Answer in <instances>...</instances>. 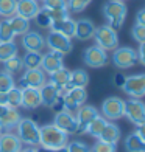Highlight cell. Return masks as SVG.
<instances>
[{
  "label": "cell",
  "mask_w": 145,
  "mask_h": 152,
  "mask_svg": "<svg viewBox=\"0 0 145 152\" xmlns=\"http://www.w3.org/2000/svg\"><path fill=\"white\" fill-rule=\"evenodd\" d=\"M69 143V134L61 130L55 124H45L39 127V146L45 149L66 148Z\"/></svg>",
  "instance_id": "6da1fadb"
},
{
  "label": "cell",
  "mask_w": 145,
  "mask_h": 152,
  "mask_svg": "<svg viewBox=\"0 0 145 152\" xmlns=\"http://www.w3.org/2000/svg\"><path fill=\"white\" fill-rule=\"evenodd\" d=\"M101 12L105 19L108 20V25L112 26L114 30H120L123 22L127 19V5L123 3V0H108L103 5Z\"/></svg>",
  "instance_id": "7a4b0ae2"
},
{
  "label": "cell",
  "mask_w": 145,
  "mask_h": 152,
  "mask_svg": "<svg viewBox=\"0 0 145 152\" xmlns=\"http://www.w3.org/2000/svg\"><path fill=\"white\" fill-rule=\"evenodd\" d=\"M16 135L25 146H39V126L30 118H20L16 127Z\"/></svg>",
  "instance_id": "3957f363"
},
{
  "label": "cell",
  "mask_w": 145,
  "mask_h": 152,
  "mask_svg": "<svg viewBox=\"0 0 145 152\" xmlns=\"http://www.w3.org/2000/svg\"><path fill=\"white\" fill-rule=\"evenodd\" d=\"M94 39H95V45H98L100 48L106 51L115 50L119 47V36H117V30H114L112 26L101 25L97 26L95 33H94Z\"/></svg>",
  "instance_id": "277c9868"
},
{
  "label": "cell",
  "mask_w": 145,
  "mask_h": 152,
  "mask_svg": "<svg viewBox=\"0 0 145 152\" xmlns=\"http://www.w3.org/2000/svg\"><path fill=\"white\" fill-rule=\"evenodd\" d=\"M101 116H105L108 121H117L122 120L125 115V101L117 98V96H109L101 102Z\"/></svg>",
  "instance_id": "5b68a950"
},
{
  "label": "cell",
  "mask_w": 145,
  "mask_h": 152,
  "mask_svg": "<svg viewBox=\"0 0 145 152\" xmlns=\"http://www.w3.org/2000/svg\"><path fill=\"white\" fill-rule=\"evenodd\" d=\"M112 64L120 70H128L137 64V51L131 47H117L112 54Z\"/></svg>",
  "instance_id": "8992f818"
},
{
  "label": "cell",
  "mask_w": 145,
  "mask_h": 152,
  "mask_svg": "<svg viewBox=\"0 0 145 152\" xmlns=\"http://www.w3.org/2000/svg\"><path fill=\"white\" fill-rule=\"evenodd\" d=\"M122 90L131 98H144L145 96V73L131 75L128 78H123Z\"/></svg>",
  "instance_id": "52a82bcc"
},
{
  "label": "cell",
  "mask_w": 145,
  "mask_h": 152,
  "mask_svg": "<svg viewBox=\"0 0 145 152\" xmlns=\"http://www.w3.org/2000/svg\"><path fill=\"white\" fill-rule=\"evenodd\" d=\"M45 47H48L52 51H56L59 54H69L73 48V44H72V39L64 36L61 33H56V31H50L45 37Z\"/></svg>",
  "instance_id": "ba28073f"
},
{
  "label": "cell",
  "mask_w": 145,
  "mask_h": 152,
  "mask_svg": "<svg viewBox=\"0 0 145 152\" xmlns=\"http://www.w3.org/2000/svg\"><path fill=\"white\" fill-rule=\"evenodd\" d=\"M123 118H127L129 123H133L134 126L145 123V104L139 98H131L125 101V115Z\"/></svg>",
  "instance_id": "9c48e42d"
},
{
  "label": "cell",
  "mask_w": 145,
  "mask_h": 152,
  "mask_svg": "<svg viewBox=\"0 0 145 152\" xmlns=\"http://www.w3.org/2000/svg\"><path fill=\"white\" fill-rule=\"evenodd\" d=\"M83 62L91 68H101L108 64V53L98 45H91L83 51Z\"/></svg>",
  "instance_id": "30bf717a"
},
{
  "label": "cell",
  "mask_w": 145,
  "mask_h": 152,
  "mask_svg": "<svg viewBox=\"0 0 145 152\" xmlns=\"http://www.w3.org/2000/svg\"><path fill=\"white\" fill-rule=\"evenodd\" d=\"M47 82L45 73L42 72V68H30L22 73V76L17 81V87L24 88V87H34V88H41Z\"/></svg>",
  "instance_id": "8fae6325"
},
{
  "label": "cell",
  "mask_w": 145,
  "mask_h": 152,
  "mask_svg": "<svg viewBox=\"0 0 145 152\" xmlns=\"http://www.w3.org/2000/svg\"><path fill=\"white\" fill-rule=\"evenodd\" d=\"M53 124L58 126L61 130H64L66 134L72 135V134H77L78 132V123H77V118L73 116L72 112L69 110H58L53 116Z\"/></svg>",
  "instance_id": "7c38bea8"
},
{
  "label": "cell",
  "mask_w": 145,
  "mask_h": 152,
  "mask_svg": "<svg viewBox=\"0 0 145 152\" xmlns=\"http://www.w3.org/2000/svg\"><path fill=\"white\" fill-rule=\"evenodd\" d=\"M97 115H100V110L95 106L91 104H83L77 109V123H78V132L77 134H84L87 124L91 123Z\"/></svg>",
  "instance_id": "4fadbf2b"
},
{
  "label": "cell",
  "mask_w": 145,
  "mask_h": 152,
  "mask_svg": "<svg viewBox=\"0 0 145 152\" xmlns=\"http://www.w3.org/2000/svg\"><path fill=\"white\" fill-rule=\"evenodd\" d=\"M39 90H41V106H45L48 109L56 107L61 98V90L53 82H45Z\"/></svg>",
  "instance_id": "5bb4252c"
},
{
  "label": "cell",
  "mask_w": 145,
  "mask_h": 152,
  "mask_svg": "<svg viewBox=\"0 0 145 152\" xmlns=\"http://www.w3.org/2000/svg\"><path fill=\"white\" fill-rule=\"evenodd\" d=\"M22 47L25 51H42L45 48V37L38 31H27L22 34Z\"/></svg>",
  "instance_id": "9a60e30c"
},
{
  "label": "cell",
  "mask_w": 145,
  "mask_h": 152,
  "mask_svg": "<svg viewBox=\"0 0 145 152\" xmlns=\"http://www.w3.org/2000/svg\"><path fill=\"white\" fill-rule=\"evenodd\" d=\"M63 54H59L56 51H48L45 54H42V61H41V68L42 72L47 73V75H52L53 72H56L58 68H61L64 64H63Z\"/></svg>",
  "instance_id": "2e32d148"
},
{
  "label": "cell",
  "mask_w": 145,
  "mask_h": 152,
  "mask_svg": "<svg viewBox=\"0 0 145 152\" xmlns=\"http://www.w3.org/2000/svg\"><path fill=\"white\" fill-rule=\"evenodd\" d=\"M39 10H41V5L38 3V0H17L16 14L27 20H33L39 12Z\"/></svg>",
  "instance_id": "e0dca14e"
},
{
  "label": "cell",
  "mask_w": 145,
  "mask_h": 152,
  "mask_svg": "<svg viewBox=\"0 0 145 152\" xmlns=\"http://www.w3.org/2000/svg\"><path fill=\"white\" fill-rule=\"evenodd\" d=\"M27 110H36L41 107V90L34 87H24L22 88V106Z\"/></svg>",
  "instance_id": "ac0fdd59"
},
{
  "label": "cell",
  "mask_w": 145,
  "mask_h": 152,
  "mask_svg": "<svg viewBox=\"0 0 145 152\" xmlns=\"http://www.w3.org/2000/svg\"><path fill=\"white\" fill-rule=\"evenodd\" d=\"M97 26L91 19H78L75 20V36L78 40H89L94 37Z\"/></svg>",
  "instance_id": "d6986e66"
},
{
  "label": "cell",
  "mask_w": 145,
  "mask_h": 152,
  "mask_svg": "<svg viewBox=\"0 0 145 152\" xmlns=\"http://www.w3.org/2000/svg\"><path fill=\"white\" fill-rule=\"evenodd\" d=\"M24 148L19 137L13 132L0 134V152H20Z\"/></svg>",
  "instance_id": "ffe728a7"
},
{
  "label": "cell",
  "mask_w": 145,
  "mask_h": 152,
  "mask_svg": "<svg viewBox=\"0 0 145 152\" xmlns=\"http://www.w3.org/2000/svg\"><path fill=\"white\" fill-rule=\"evenodd\" d=\"M20 118H22V116H20V113L17 112V109L8 107L6 112L0 116V127H2L3 132H11L13 129L17 127Z\"/></svg>",
  "instance_id": "44dd1931"
},
{
  "label": "cell",
  "mask_w": 145,
  "mask_h": 152,
  "mask_svg": "<svg viewBox=\"0 0 145 152\" xmlns=\"http://www.w3.org/2000/svg\"><path fill=\"white\" fill-rule=\"evenodd\" d=\"M122 138V130L120 127L117 126L115 123H106V126L103 127L100 137L97 140H101V141H106V143H111V144H117Z\"/></svg>",
  "instance_id": "7402d4cb"
},
{
  "label": "cell",
  "mask_w": 145,
  "mask_h": 152,
  "mask_svg": "<svg viewBox=\"0 0 145 152\" xmlns=\"http://www.w3.org/2000/svg\"><path fill=\"white\" fill-rule=\"evenodd\" d=\"M50 30L52 31H56V33H61L67 37H73L75 36V20L70 19V17H64V19H59V20H55L50 25Z\"/></svg>",
  "instance_id": "603a6c76"
},
{
  "label": "cell",
  "mask_w": 145,
  "mask_h": 152,
  "mask_svg": "<svg viewBox=\"0 0 145 152\" xmlns=\"http://www.w3.org/2000/svg\"><path fill=\"white\" fill-rule=\"evenodd\" d=\"M52 79L50 82H53L55 86H56L61 92H64L67 86H69V78H70V70H67V68L63 65L61 68H58L56 72H53L52 75Z\"/></svg>",
  "instance_id": "cb8c5ba5"
},
{
  "label": "cell",
  "mask_w": 145,
  "mask_h": 152,
  "mask_svg": "<svg viewBox=\"0 0 145 152\" xmlns=\"http://www.w3.org/2000/svg\"><path fill=\"white\" fill-rule=\"evenodd\" d=\"M89 84V75L83 68H77V70L70 72V78H69V87H86ZM66 88V90H67Z\"/></svg>",
  "instance_id": "d4e9b609"
},
{
  "label": "cell",
  "mask_w": 145,
  "mask_h": 152,
  "mask_svg": "<svg viewBox=\"0 0 145 152\" xmlns=\"http://www.w3.org/2000/svg\"><path fill=\"white\" fill-rule=\"evenodd\" d=\"M106 123H108V120L105 118V116L97 115L95 118L87 124V127H86V130H84V134L91 135V137H94V138H98L100 134H101V130H103V127L106 126Z\"/></svg>",
  "instance_id": "484cf974"
},
{
  "label": "cell",
  "mask_w": 145,
  "mask_h": 152,
  "mask_svg": "<svg viewBox=\"0 0 145 152\" xmlns=\"http://www.w3.org/2000/svg\"><path fill=\"white\" fill-rule=\"evenodd\" d=\"M8 20H10V25H11V28H13L16 36H22L27 31H30V20H27L17 14L11 16Z\"/></svg>",
  "instance_id": "4316f807"
},
{
  "label": "cell",
  "mask_w": 145,
  "mask_h": 152,
  "mask_svg": "<svg viewBox=\"0 0 145 152\" xmlns=\"http://www.w3.org/2000/svg\"><path fill=\"white\" fill-rule=\"evenodd\" d=\"M125 151L127 152H145V143L137 137L136 132H133L125 140Z\"/></svg>",
  "instance_id": "83f0119b"
},
{
  "label": "cell",
  "mask_w": 145,
  "mask_h": 152,
  "mask_svg": "<svg viewBox=\"0 0 145 152\" xmlns=\"http://www.w3.org/2000/svg\"><path fill=\"white\" fill-rule=\"evenodd\" d=\"M41 61H42L41 51H27L25 56L22 58V64H24L25 70H30V68H41Z\"/></svg>",
  "instance_id": "f1b7e54d"
},
{
  "label": "cell",
  "mask_w": 145,
  "mask_h": 152,
  "mask_svg": "<svg viewBox=\"0 0 145 152\" xmlns=\"http://www.w3.org/2000/svg\"><path fill=\"white\" fill-rule=\"evenodd\" d=\"M17 54V45L16 42H0V62H5Z\"/></svg>",
  "instance_id": "f546056e"
},
{
  "label": "cell",
  "mask_w": 145,
  "mask_h": 152,
  "mask_svg": "<svg viewBox=\"0 0 145 152\" xmlns=\"http://www.w3.org/2000/svg\"><path fill=\"white\" fill-rule=\"evenodd\" d=\"M8 95V107H13V109H19L22 106V88L14 86L11 90L6 92Z\"/></svg>",
  "instance_id": "4dcf8cb0"
},
{
  "label": "cell",
  "mask_w": 145,
  "mask_h": 152,
  "mask_svg": "<svg viewBox=\"0 0 145 152\" xmlns=\"http://www.w3.org/2000/svg\"><path fill=\"white\" fill-rule=\"evenodd\" d=\"M14 37L16 34L10 25V20L8 19L0 20V42H13Z\"/></svg>",
  "instance_id": "1f68e13d"
},
{
  "label": "cell",
  "mask_w": 145,
  "mask_h": 152,
  "mask_svg": "<svg viewBox=\"0 0 145 152\" xmlns=\"http://www.w3.org/2000/svg\"><path fill=\"white\" fill-rule=\"evenodd\" d=\"M3 68L8 73H19L24 70V64H22V58H19V54H16V56H13L10 59H6L3 62Z\"/></svg>",
  "instance_id": "d6a6232c"
},
{
  "label": "cell",
  "mask_w": 145,
  "mask_h": 152,
  "mask_svg": "<svg viewBox=\"0 0 145 152\" xmlns=\"http://www.w3.org/2000/svg\"><path fill=\"white\" fill-rule=\"evenodd\" d=\"M66 92L72 96V99L77 102L78 106H83V104L86 102V99H87L86 87H69Z\"/></svg>",
  "instance_id": "836d02e7"
},
{
  "label": "cell",
  "mask_w": 145,
  "mask_h": 152,
  "mask_svg": "<svg viewBox=\"0 0 145 152\" xmlns=\"http://www.w3.org/2000/svg\"><path fill=\"white\" fill-rule=\"evenodd\" d=\"M17 0H0V16L3 19H10L16 14Z\"/></svg>",
  "instance_id": "e575fe53"
},
{
  "label": "cell",
  "mask_w": 145,
  "mask_h": 152,
  "mask_svg": "<svg viewBox=\"0 0 145 152\" xmlns=\"http://www.w3.org/2000/svg\"><path fill=\"white\" fill-rule=\"evenodd\" d=\"M16 86V81L13 78V75L6 70L0 72V92H8Z\"/></svg>",
  "instance_id": "d590c367"
},
{
  "label": "cell",
  "mask_w": 145,
  "mask_h": 152,
  "mask_svg": "<svg viewBox=\"0 0 145 152\" xmlns=\"http://www.w3.org/2000/svg\"><path fill=\"white\" fill-rule=\"evenodd\" d=\"M92 0H67V10L70 12H81L84 11Z\"/></svg>",
  "instance_id": "8d00e7d4"
},
{
  "label": "cell",
  "mask_w": 145,
  "mask_h": 152,
  "mask_svg": "<svg viewBox=\"0 0 145 152\" xmlns=\"http://www.w3.org/2000/svg\"><path fill=\"white\" fill-rule=\"evenodd\" d=\"M91 152H117V144H111L101 140H97L94 146L91 148Z\"/></svg>",
  "instance_id": "74e56055"
},
{
  "label": "cell",
  "mask_w": 145,
  "mask_h": 152,
  "mask_svg": "<svg viewBox=\"0 0 145 152\" xmlns=\"http://www.w3.org/2000/svg\"><path fill=\"white\" fill-rule=\"evenodd\" d=\"M66 151L67 152H91V148H89L84 141L73 140V141H69L67 143Z\"/></svg>",
  "instance_id": "f35d334b"
},
{
  "label": "cell",
  "mask_w": 145,
  "mask_h": 152,
  "mask_svg": "<svg viewBox=\"0 0 145 152\" xmlns=\"http://www.w3.org/2000/svg\"><path fill=\"white\" fill-rule=\"evenodd\" d=\"M44 10H67V0H42Z\"/></svg>",
  "instance_id": "ab89813d"
},
{
  "label": "cell",
  "mask_w": 145,
  "mask_h": 152,
  "mask_svg": "<svg viewBox=\"0 0 145 152\" xmlns=\"http://www.w3.org/2000/svg\"><path fill=\"white\" fill-rule=\"evenodd\" d=\"M34 20H36L38 26H41V28H50V25H52V19L48 17V14L45 12L44 8H41V10H39V12L36 14Z\"/></svg>",
  "instance_id": "60d3db41"
},
{
  "label": "cell",
  "mask_w": 145,
  "mask_h": 152,
  "mask_svg": "<svg viewBox=\"0 0 145 152\" xmlns=\"http://www.w3.org/2000/svg\"><path fill=\"white\" fill-rule=\"evenodd\" d=\"M131 36H133V39L137 44H144L145 42V26L134 23V26L131 28Z\"/></svg>",
  "instance_id": "b9f144b4"
},
{
  "label": "cell",
  "mask_w": 145,
  "mask_h": 152,
  "mask_svg": "<svg viewBox=\"0 0 145 152\" xmlns=\"http://www.w3.org/2000/svg\"><path fill=\"white\" fill-rule=\"evenodd\" d=\"M45 12L48 14V17L52 19V22L64 19V17L69 16V10H45Z\"/></svg>",
  "instance_id": "7bdbcfd3"
},
{
  "label": "cell",
  "mask_w": 145,
  "mask_h": 152,
  "mask_svg": "<svg viewBox=\"0 0 145 152\" xmlns=\"http://www.w3.org/2000/svg\"><path fill=\"white\" fill-rule=\"evenodd\" d=\"M137 64H141L145 67V42L139 44V48H137Z\"/></svg>",
  "instance_id": "ee69618b"
},
{
  "label": "cell",
  "mask_w": 145,
  "mask_h": 152,
  "mask_svg": "<svg viewBox=\"0 0 145 152\" xmlns=\"http://www.w3.org/2000/svg\"><path fill=\"white\" fill-rule=\"evenodd\" d=\"M136 23L145 26V8H141L136 14Z\"/></svg>",
  "instance_id": "f6af8a7d"
},
{
  "label": "cell",
  "mask_w": 145,
  "mask_h": 152,
  "mask_svg": "<svg viewBox=\"0 0 145 152\" xmlns=\"http://www.w3.org/2000/svg\"><path fill=\"white\" fill-rule=\"evenodd\" d=\"M137 129H136V134H137V137L141 138V140L145 143V123H142V124H139V126H136Z\"/></svg>",
  "instance_id": "bcb514c9"
},
{
  "label": "cell",
  "mask_w": 145,
  "mask_h": 152,
  "mask_svg": "<svg viewBox=\"0 0 145 152\" xmlns=\"http://www.w3.org/2000/svg\"><path fill=\"white\" fill-rule=\"evenodd\" d=\"M38 152H67L66 148H59V149H45V148H36Z\"/></svg>",
  "instance_id": "7dc6e473"
},
{
  "label": "cell",
  "mask_w": 145,
  "mask_h": 152,
  "mask_svg": "<svg viewBox=\"0 0 145 152\" xmlns=\"http://www.w3.org/2000/svg\"><path fill=\"white\" fill-rule=\"evenodd\" d=\"M0 104L8 106V95H6V92H0Z\"/></svg>",
  "instance_id": "c3c4849f"
},
{
  "label": "cell",
  "mask_w": 145,
  "mask_h": 152,
  "mask_svg": "<svg viewBox=\"0 0 145 152\" xmlns=\"http://www.w3.org/2000/svg\"><path fill=\"white\" fill-rule=\"evenodd\" d=\"M20 152H38V151H36V148L28 146V148H22V151H20Z\"/></svg>",
  "instance_id": "681fc988"
},
{
  "label": "cell",
  "mask_w": 145,
  "mask_h": 152,
  "mask_svg": "<svg viewBox=\"0 0 145 152\" xmlns=\"http://www.w3.org/2000/svg\"><path fill=\"white\" fill-rule=\"evenodd\" d=\"M6 109H8V106H2V104H0V116L6 112Z\"/></svg>",
  "instance_id": "f907efd6"
},
{
  "label": "cell",
  "mask_w": 145,
  "mask_h": 152,
  "mask_svg": "<svg viewBox=\"0 0 145 152\" xmlns=\"http://www.w3.org/2000/svg\"><path fill=\"white\" fill-rule=\"evenodd\" d=\"M2 132H3V130H2V127H0V134H2Z\"/></svg>",
  "instance_id": "816d5d0a"
}]
</instances>
